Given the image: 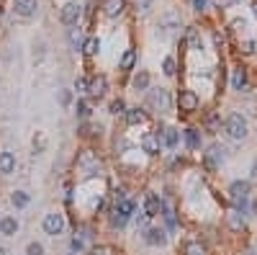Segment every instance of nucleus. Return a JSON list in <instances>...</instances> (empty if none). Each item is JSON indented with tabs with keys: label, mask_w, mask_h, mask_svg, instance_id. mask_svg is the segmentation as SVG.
Masks as SVG:
<instances>
[{
	"label": "nucleus",
	"mask_w": 257,
	"mask_h": 255,
	"mask_svg": "<svg viewBox=\"0 0 257 255\" xmlns=\"http://www.w3.org/2000/svg\"><path fill=\"white\" fill-rule=\"evenodd\" d=\"M226 131H229V137H234V139H245L247 131H250L247 119L242 114H232L229 119H226Z\"/></svg>",
	"instance_id": "f257e3e1"
},
{
	"label": "nucleus",
	"mask_w": 257,
	"mask_h": 255,
	"mask_svg": "<svg viewBox=\"0 0 257 255\" xmlns=\"http://www.w3.org/2000/svg\"><path fill=\"white\" fill-rule=\"evenodd\" d=\"M147 103L152 109H157V111H170L172 109V96H170V91H165V88H160V91H149Z\"/></svg>",
	"instance_id": "f03ea898"
},
{
	"label": "nucleus",
	"mask_w": 257,
	"mask_h": 255,
	"mask_svg": "<svg viewBox=\"0 0 257 255\" xmlns=\"http://www.w3.org/2000/svg\"><path fill=\"white\" fill-rule=\"evenodd\" d=\"M250 191H252L250 181H234V183L229 186V196H232V201H234L239 209H245V206H247V199H250Z\"/></svg>",
	"instance_id": "7ed1b4c3"
},
{
	"label": "nucleus",
	"mask_w": 257,
	"mask_h": 255,
	"mask_svg": "<svg viewBox=\"0 0 257 255\" xmlns=\"http://www.w3.org/2000/svg\"><path fill=\"white\" fill-rule=\"evenodd\" d=\"M62 230H65V217L62 214L52 212V214L44 217V232H47V235L57 237V235H62Z\"/></svg>",
	"instance_id": "20e7f679"
},
{
	"label": "nucleus",
	"mask_w": 257,
	"mask_h": 255,
	"mask_svg": "<svg viewBox=\"0 0 257 255\" xmlns=\"http://www.w3.org/2000/svg\"><path fill=\"white\" fill-rule=\"evenodd\" d=\"M80 16H83L80 3H65V8H62V23L65 26H78Z\"/></svg>",
	"instance_id": "39448f33"
},
{
	"label": "nucleus",
	"mask_w": 257,
	"mask_h": 255,
	"mask_svg": "<svg viewBox=\"0 0 257 255\" xmlns=\"http://www.w3.org/2000/svg\"><path fill=\"white\" fill-rule=\"evenodd\" d=\"M78 165L87 173V175H95L98 170H100V162H98V157L90 152V149H85V152H80V157H78Z\"/></svg>",
	"instance_id": "423d86ee"
},
{
	"label": "nucleus",
	"mask_w": 257,
	"mask_h": 255,
	"mask_svg": "<svg viewBox=\"0 0 257 255\" xmlns=\"http://www.w3.org/2000/svg\"><path fill=\"white\" fill-rule=\"evenodd\" d=\"M221 160H224V149H221L219 144H211V147H208V152L203 155V162H206V168H208L211 173H214V170H219Z\"/></svg>",
	"instance_id": "0eeeda50"
},
{
	"label": "nucleus",
	"mask_w": 257,
	"mask_h": 255,
	"mask_svg": "<svg viewBox=\"0 0 257 255\" xmlns=\"http://www.w3.org/2000/svg\"><path fill=\"white\" fill-rule=\"evenodd\" d=\"M180 111H185V114H193L195 109H198V96H195V91H180Z\"/></svg>",
	"instance_id": "6e6552de"
},
{
	"label": "nucleus",
	"mask_w": 257,
	"mask_h": 255,
	"mask_svg": "<svg viewBox=\"0 0 257 255\" xmlns=\"http://www.w3.org/2000/svg\"><path fill=\"white\" fill-rule=\"evenodd\" d=\"M103 13L108 18H116V16H121L124 13V8H126V0H103Z\"/></svg>",
	"instance_id": "1a4fd4ad"
},
{
	"label": "nucleus",
	"mask_w": 257,
	"mask_h": 255,
	"mask_svg": "<svg viewBox=\"0 0 257 255\" xmlns=\"http://www.w3.org/2000/svg\"><path fill=\"white\" fill-rule=\"evenodd\" d=\"M142 149H144L147 155H157L160 152V134L147 131L144 137H142Z\"/></svg>",
	"instance_id": "9d476101"
},
{
	"label": "nucleus",
	"mask_w": 257,
	"mask_h": 255,
	"mask_svg": "<svg viewBox=\"0 0 257 255\" xmlns=\"http://www.w3.org/2000/svg\"><path fill=\"white\" fill-rule=\"evenodd\" d=\"M105 88H108V80H105L103 75H98V78H93V80H87V93L93 96V98H100L105 93Z\"/></svg>",
	"instance_id": "9b49d317"
},
{
	"label": "nucleus",
	"mask_w": 257,
	"mask_h": 255,
	"mask_svg": "<svg viewBox=\"0 0 257 255\" xmlns=\"http://www.w3.org/2000/svg\"><path fill=\"white\" fill-rule=\"evenodd\" d=\"M160 209H162V199L157 193H149L147 201H144V217H157Z\"/></svg>",
	"instance_id": "f8f14e48"
},
{
	"label": "nucleus",
	"mask_w": 257,
	"mask_h": 255,
	"mask_svg": "<svg viewBox=\"0 0 257 255\" xmlns=\"http://www.w3.org/2000/svg\"><path fill=\"white\" fill-rule=\"evenodd\" d=\"M36 8H39L36 0H16V13L23 16V18H31L36 13Z\"/></svg>",
	"instance_id": "ddd939ff"
},
{
	"label": "nucleus",
	"mask_w": 257,
	"mask_h": 255,
	"mask_svg": "<svg viewBox=\"0 0 257 255\" xmlns=\"http://www.w3.org/2000/svg\"><path fill=\"white\" fill-rule=\"evenodd\" d=\"M160 137H162L165 147H170V149H175V147L180 144V131H177L175 127H168V129H162V131H160Z\"/></svg>",
	"instance_id": "4468645a"
},
{
	"label": "nucleus",
	"mask_w": 257,
	"mask_h": 255,
	"mask_svg": "<svg viewBox=\"0 0 257 255\" xmlns=\"http://www.w3.org/2000/svg\"><path fill=\"white\" fill-rule=\"evenodd\" d=\"M185 41H188V47L193 49V52H201L203 49V39H201V31L195 26H190L188 31H185Z\"/></svg>",
	"instance_id": "2eb2a0df"
},
{
	"label": "nucleus",
	"mask_w": 257,
	"mask_h": 255,
	"mask_svg": "<svg viewBox=\"0 0 257 255\" xmlns=\"http://www.w3.org/2000/svg\"><path fill=\"white\" fill-rule=\"evenodd\" d=\"M16 232H18V219L16 217H3V219H0V235L13 237Z\"/></svg>",
	"instance_id": "dca6fc26"
},
{
	"label": "nucleus",
	"mask_w": 257,
	"mask_h": 255,
	"mask_svg": "<svg viewBox=\"0 0 257 255\" xmlns=\"http://www.w3.org/2000/svg\"><path fill=\"white\" fill-rule=\"evenodd\" d=\"M232 88H234V91H245V88H247V72H245V67H237L232 72Z\"/></svg>",
	"instance_id": "f3484780"
},
{
	"label": "nucleus",
	"mask_w": 257,
	"mask_h": 255,
	"mask_svg": "<svg viewBox=\"0 0 257 255\" xmlns=\"http://www.w3.org/2000/svg\"><path fill=\"white\" fill-rule=\"evenodd\" d=\"M87 57H95L98 52H100V39L98 36H87L85 41H83V47H80Z\"/></svg>",
	"instance_id": "a211bd4d"
},
{
	"label": "nucleus",
	"mask_w": 257,
	"mask_h": 255,
	"mask_svg": "<svg viewBox=\"0 0 257 255\" xmlns=\"http://www.w3.org/2000/svg\"><path fill=\"white\" fill-rule=\"evenodd\" d=\"M16 170V157H13V152H0V173H13Z\"/></svg>",
	"instance_id": "6ab92c4d"
},
{
	"label": "nucleus",
	"mask_w": 257,
	"mask_h": 255,
	"mask_svg": "<svg viewBox=\"0 0 257 255\" xmlns=\"http://www.w3.org/2000/svg\"><path fill=\"white\" fill-rule=\"evenodd\" d=\"M124 116H126V124L129 127H139V124H144V119H147V114L142 109H129Z\"/></svg>",
	"instance_id": "aec40b11"
},
{
	"label": "nucleus",
	"mask_w": 257,
	"mask_h": 255,
	"mask_svg": "<svg viewBox=\"0 0 257 255\" xmlns=\"http://www.w3.org/2000/svg\"><path fill=\"white\" fill-rule=\"evenodd\" d=\"M131 85H134V91H149V72H147V70H139L137 75H134Z\"/></svg>",
	"instance_id": "412c9836"
},
{
	"label": "nucleus",
	"mask_w": 257,
	"mask_h": 255,
	"mask_svg": "<svg viewBox=\"0 0 257 255\" xmlns=\"http://www.w3.org/2000/svg\"><path fill=\"white\" fill-rule=\"evenodd\" d=\"M144 240L149 245H165V243H168V235H165L162 230H147Z\"/></svg>",
	"instance_id": "4be33fe9"
},
{
	"label": "nucleus",
	"mask_w": 257,
	"mask_h": 255,
	"mask_svg": "<svg viewBox=\"0 0 257 255\" xmlns=\"http://www.w3.org/2000/svg\"><path fill=\"white\" fill-rule=\"evenodd\" d=\"M134 209H137V204H134L131 199H121V201H116V212L124 214V217H131Z\"/></svg>",
	"instance_id": "5701e85b"
},
{
	"label": "nucleus",
	"mask_w": 257,
	"mask_h": 255,
	"mask_svg": "<svg viewBox=\"0 0 257 255\" xmlns=\"http://www.w3.org/2000/svg\"><path fill=\"white\" fill-rule=\"evenodd\" d=\"M183 137H185V144H188L190 149H198V147H201V134L195 131V129H185Z\"/></svg>",
	"instance_id": "b1692460"
},
{
	"label": "nucleus",
	"mask_w": 257,
	"mask_h": 255,
	"mask_svg": "<svg viewBox=\"0 0 257 255\" xmlns=\"http://www.w3.org/2000/svg\"><path fill=\"white\" fill-rule=\"evenodd\" d=\"M134 65H137V52L126 49L124 57H121V70H134Z\"/></svg>",
	"instance_id": "393cba45"
},
{
	"label": "nucleus",
	"mask_w": 257,
	"mask_h": 255,
	"mask_svg": "<svg viewBox=\"0 0 257 255\" xmlns=\"http://www.w3.org/2000/svg\"><path fill=\"white\" fill-rule=\"evenodd\" d=\"M160 212H162L165 222H168V227H170V230H175V212H172V206L162 201V209H160Z\"/></svg>",
	"instance_id": "a878e982"
},
{
	"label": "nucleus",
	"mask_w": 257,
	"mask_h": 255,
	"mask_svg": "<svg viewBox=\"0 0 257 255\" xmlns=\"http://www.w3.org/2000/svg\"><path fill=\"white\" fill-rule=\"evenodd\" d=\"M10 201H13V206H16V209H23V206H28V201H31V199H28L26 191H16Z\"/></svg>",
	"instance_id": "bb28decb"
},
{
	"label": "nucleus",
	"mask_w": 257,
	"mask_h": 255,
	"mask_svg": "<svg viewBox=\"0 0 257 255\" xmlns=\"http://www.w3.org/2000/svg\"><path fill=\"white\" fill-rule=\"evenodd\" d=\"M185 255H206V248L201 243H188L185 245Z\"/></svg>",
	"instance_id": "cd10ccee"
},
{
	"label": "nucleus",
	"mask_w": 257,
	"mask_h": 255,
	"mask_svg": "<svg viewBox=\"0 0 257 255\" xmlns=\"http://www.w3.org/2000/svg\"><path fill=\"white\" fill-rule=\"evenodd\" d=\"M229 224H232L234 230H242V227H245V217H242L239 212H232L229 214Z\"/></svg>",
	"instance_id": "c85d7f7f"
},
{
	"label": "nucleus",
	"mask_w": 257,
	"mask_h": 255,
	"mask_svg": "<svg viewBox=\"0 0 257 255\" xmlns=\"http://www.w3.org/2000/svg\"><path fill=\"white\" fill-rule=\"evenodd\" d=\"M206 127H208L211 131H219V129H221V119H219L216 114H208V119H206Z\"/></svg>",
	"instance_id": "c756f323"
},
{
	"label": "nucleus",
	"mask_w": 257,
	"mask_h": 255,
	"mask_svg": "<svg viewBox=\"0 0 257 255\" xmlns=\"http://www.w3.org/2000/svg\"><path fill=\"white\" fill-rule=\"evenodd\" d=\"M162 72L165 75H175V57H165V62H162Z\"/></svg>",
	"instance_id": "7c9ffc66"
},
{
	"label": "nucleus",
	"mask_w": 257,
	"mask_h": 255,
	"mask_svg": "<svg viewBox=\"0 0 257 255\" xmlns=\"http://www.w3.org/2000/svg\"><path fill=\"white\" fill-rule=\"evenodd\" d=\"M126 222H129V217H124V214H118L116 209H113V214H111V227H124Z\"/></svg>",
	"instance_id": "2f4dec72"
},
{
	"label": "nucleus",
	"mask_w": 257,
	"mask_h": 255,
	"mask_svg": "<svg viewBox=\"0 0 257 255\" xmlns=\"http://www.w3.org/2000/svg\"><path fill=\"white\" fill-rule=\"evenodd\" d=\"M75 109H78V116H80V119H87V116H90V103H87V101H78V106H75Z\"/></svg>",
	"instance_id": "473e14b6"
},
{
	"label": "nucleus",
	"mask_w": 257,
	"mask_h": 255,
	"mask_svg": "<svg viewBox=\"0 0 257 255\" xmlns=\"http://www.w3.org/2000/svg\"><path fill=\"white\" fill-rule=\"evenodd\" d=\"M70 41H72V47H83V34H80V28H72L70 31Z\"/></svg>",
	"instance_id": "72a5a7b5"
},
{
	"label": "nucleus",
	"mask_w": 257,
	"mask_h": 255,
	"mask_svg": "<svg viewBox=\"0 0 257 255\" xmlns=\"http://www.w3.org/2000/svg\"><path fill=\"white\" fill-rule=\"evenodd\" d=\"M239 49H242V54H255V52H257V41H252V39H247V41H245V44H242V47H239Z\"/></svg>",
	"instance_id": "f704fd0d"
},
{
	"label": "nucleus",
	"mask_w": 257,
	"mask_h": 255,
	"mask_svg": "<svg viewBox=\"0 0 257 255\" xmlns=\"http://www.w3.org/2000/svg\"><path fill=\"white\" fill-rule=\"evenodd\" d=\"M26 255H44V245L41 243H28Z\"/></svg>",
	"instance_id": "c9c22d12"
},
{
	"label": "nucleus",
	"mask_w": 257,
	"mask_h": 255,
	"mask_svg": "<svg viewBox=\"0 0 257 255\" xmlns=\"http://www.w3.org/2000/svg\"><path fill=\"white\" fill-rule=\"evenodd\" d=\"M111 114H126V106H124V101H121V98H116L111 103Z\"/></svg>",
	"instance_id": "e433bc0d"
},
{
	"label": "nucleus",
	"mask_w": 257,
	"mask_h": 255,
	"mask_svg": "<svg viewBox=\"0 0 257 255\" xmlns=\"http://www.w3.org/2000/svg\"><path fill=\"white\" fill-rule=\"evenodd\" d=\"M75 91L87 93V80H85V78H78V80H75Z\"/></svg>",
	"instance_id": "4c0bfd02"
},
{
	"label": "nucleus",
	"mask_w": 257,
	"mask_h": 255,
	"mask_svg": "<svg viewBox=\"0 0 257 255\" xmlns=\"http://www.w3.org/2000/svg\"><path fill=\"white\" fill-rule=\"evenodd\" d=\"M70 101H72V93H70V91L59 93V103H62V106H70Z\"/></svg>",
	"instance_id": "58836bf2"
},
{
	"label": "nucleus",
	"mask_w": 257,
	"mask_h": 255,
	"mask_svg": "<svg viewBox=\"0 0 257 255\" xmlns=\"http://www.w3.org/2000/svg\"><path fill=\"white\" fill-rule=\"evenodd\" d=\"M193 8L195 10H206L208 8V0H193Z\"/></svg>",
	"instance_id": "ea45409f"
},
{
	"label": "nucleus",
	"mask_w": 257,
	"mask_h": 255,
	"mask_svg": "<svg viewBox=\"0 0 257 255\" xmlns=\"http://www.w3.org/2000/svg\"><path fill=\"white\" fill-rule=\"evenodd\" d=\"M232 26H234V28H237V31H239V28H245V26H247V21H245V18H237V21H234Z\"/></svg>",
	"instance_id": "a19ab883"
},
{
	"label": "nucleus",
	"mask_w": 257,
	"mask_h": 255,
	"mask_svg": "<svg viewBox=\"0 0 257 255\" xmlns=\"http://www.w3.org/2000/svg\"><path fill=\"white\" fill-rule=\"evenodd\" d=\"M216 3H219V5L224 8V5H232V0H216Z\"/></svg>",
	"instance_id": "79ce46f5"
},
{
	"label": "nucleus",
	"mask_w": 257,
	"mask_h": 255,
	"mask_svg": "<svg viewBox=\"0 0 257 255\" xmlns=\"http://www.w3.org/2000/svg\"><path fill=\"white\" fill-rule=\"evenodd\" d=\"M252 13H255V18H257V0H255V3H252Z\"/></svg>",
	"instance_id": "37998d69"
},
{
	"label": "nucleus",
	"mask_w": 257,
	"mask_h": 255,
	"mask_svg": "<svg viewBox=\"0 0 257 255\" xmlns=\"http://www.w3.org/2000/svg\"><path fill=\"white\" fill-rule=\"evenodd\" d=\"M95 255H108V250H98Z\"/></svg>",
	"instance_id": "c03bdc74"
},
{
	"label": "nucleus",
	"mask_w": 257,
	"mask_h": 255,
	"mask_svg": "<svg viewBox=\"0 0 257 255\" xmlns=\"http://www.w3.org/2000/svg\"><path fill=\"white\" fill-rule=\"evenodd\" d=\"M0 255H5V248H0Z\"/></svg>",
	"instance_id": "a18cd8bd"
}]
</instances>
